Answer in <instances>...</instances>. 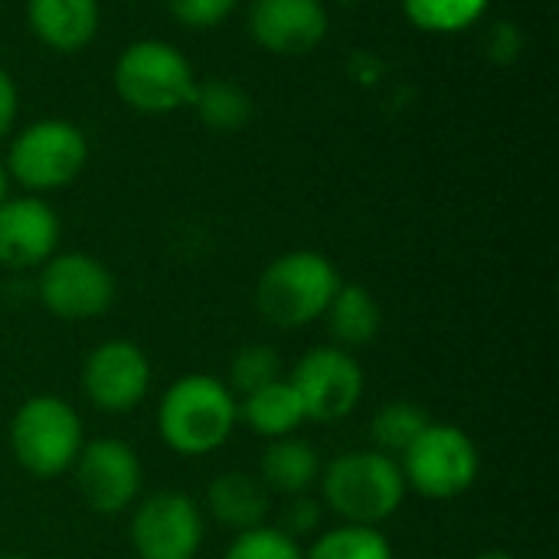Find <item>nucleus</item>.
Masks as SVG:
<instances>
[{"mask_svg": "<svg viewBox=\"0 0 559 559\" xmlns=\"http://www.w3.org/2000/svg\"><path fill=\"white\" fill-rule=\"evenodd\" d=\"M236 426L239 400L223 380L210 373L177 377L157 403V436L170 452L183 459L213 455L229 442Z\"/></svg>", "mask_w": 559, "mask_h": 559, "instance_id": "nucleus-1", "label": "nucleus"}, {"mask_svg": "<svg viewBox=\"0 0 559 559\" xmlns=\"http://www.w3.org/2000/svg\"><path fill=\"white\" fill-rule=\"evenodd\" d=\"M324 508H331L344 524L380 527L406 501V481L400 462L377 449L344 452L321 472Z\"/></svg>", "mask_w": 559, "mask_h": 559, "instance_id": "nucleus-2", "label": "nucleus"}, {"mask_svg": "<svg viewBox=\"0 0 559 559\" xmlns=\"http://www.w3.org/2000/svg\"><path fill=\"white\" fill-rule=\"evenodd\" d=\"M341 285V272L328 255L314 249H295L278 255L262 272L255 285V305L272 328L298 331L324 318Z\"/></svg>", "mask_w": 559, "mask_h": 559, "instance_id": "nucleus-3", "label": "nucleus"}, {"mask_svg": "<svg viewBox=\"0 0 559 559\" xmlns=\"http://www.w3.org/2000/svg\"><path fill=\"white\" fill-rule=\"evenodd\" d=\"M7 439L16 465L33 478L49 481L72 472L85 445V429L72 403L52 393H36L16 406Z\"/></svg>", "mask_w": 559, "mask_h": 559, "instance_id": "nucleus-4", "label": "nucleus"}, {"mask_svg": "<svg viewBox=\"0 0 559 559\" xmlns=\"http://www.w3.org/2000/svg\"><path fill=\"white\" fill-rule=\"evenodd\" d=\"M406 491L429 501H452L475 488L481 455L475 439L452 423H429L426 432L400 455Z\"/></svg>", "mask_w": 559, "mask_h": 559, "instance_id": "nucleus-5", "label": "nucleus"}, {"mask_svg": "<svg viewBox=\"0 0 559 559\" xmlns=\"http://www.w3.org/2000/svg\"><path fill=\"white\" fill-rule=\"evenodd\" d=\"M118 95L144 115H167L187 108L197 92V79L180 49L164 39L131 43L115 66Z\"/></svg>", "mask_w": 559, "mask_h": 559, "instance_id": "nucleus-6", "label": "nucleus"}, {"mask_svg": "<svg viewBox=\"0 0 559 559\" xmlns=\"http://www.w3.org/2000/svg\"><path fill=\"white\" fill-rule=\"evenodd\" d=\"M85 160H88L85 134L72 121L43 118L13 138L7 167L20 187L43 193L72 183L82 174Z\"/></svg>", "mask_w": 559, "mask_h": 559, "instance_id": "nucleus-7", "label": "nucleus"}, {"mask_svg": "<svg viewBox=\"0 0 559 559\" xmlns=\"http://www.w3.org/2000/svg\"><path fill=\"white\" fill-rule=\"evenodd\" d=\"M131 550L138 559H193L203 547V508L183 491H157L131 511Z\"/></svg>", "mask_w": 559, "mask_h": 559, "instance_id": "nucleus-8", "label": "nucleus"}, {"mask_svg": "<svg viewBox=\"0 0 559 559\" xmlns=\"http://www.w3.org/2000/svg\"><path fill=\"white\" fill-rule=\"evenodd\" d=\"M308 423H341L364 400V367L337 344L311 347L288 373Z\"/></svg>", "mask_w": 559, "mask_h": 559, "instance_id": "nucleus-9", "label": "nucleus"}, {"mask_svg": "<svg viewBox=\"0 0 559 559\" xmlns=\"http://www.w3.org/2000/svg\"><path fill=\"white\" fill-rule=\"evenodd\" d=\"M75 491L92 514L111 518L138 504L144 468L138 452L124 439H92L82 445L75 465Z\"/></svg>", "mask_w": 559, "mask_h": 559, "instance_id": "nucleus-10", "label": "nucleus"}, {"mask_svg": "<svg viewBox=\"0 0 559 559\" xmlns=\"http://www.w3.org/2000/svg\"><path fill=\"white\" fill-rule=\"evenodd\" d=\"M36 295L49 314L62 321H88L115 305V278L85 252H56L39 265Z\"/></svg>", "mask_w": 559, "mask_h": 559, "instance_id": "nucleus-11", "label": "nucleus"}, {"mask_svg": "<svg viewBox=\"0 0 559 559\" xmlns=\"http://www.w3.org/2000/svg\"><path fill=\"white\" fill-rule=\"evenodd\" d=\"M151 390V360L141 344L128 337H108L92 347L82 364L85 400L108 416H124L144 403Z\"/></svg>", "mask_w": 559, "mask_h": 559, "instance_id": "nucleus-12", "label": "nucleus"}, {"mask_svg": "<svg viewBox=\"0 0 559 559\" xmlns=\"http://www.w3.org/2000/svg\"><path fill=\"white\" fill-rule=\"evenodd\" d=\"M59 249V216L39 197L0 203V269L29 272L46 265Z\"/></svg>", "mask_w": 559, "mask_h": 559, "instance_id": "nucleus-13", "label": "nucleus"}, {"mask_svg": "<svg viewBox=\"0 0 559 559\" xmlns=\"http://www.w3.org/2000/svg\"><path fill=\"white\" fill-rule=\"evenodd\" d=\"M249 29L262 49L301 56L324 39L328 10L321 0H252Z\"/></svg>", "mask_w": 559, "mask_h": 559, "instance_id": "nucleus-14", "label": "nucleus"}, {"mask_svg": "<svg viewBox=\"0 0 559 559\" xmlns=\"http://www.w3.org/2000/svg\"><path fill=\"white\" fill-rule=\"evenodd\" d=\"M36 39L56 52H79L98 33V0H26Z\"/></svg>", "mask_w": 559, "mask_h": 559, "instance_id": "nucleus-15", "label": "nucleus"}, {"mask_svg": "<svg viewBox=\"0 0 559 559\" xmlns=\"http://www.w3.org/2000/svg\"><path fill=\"white\" fill-rule=\"evenodd\" d=\"M321 472L324 462L318 449L301 436L272 439L259 462V481L269 488V495H282V498L308 495L321 481Z\"/></svg>", "mask_w": 559, "mask_h": 559, "instance_id": "nucleus-16", "label": "nucleus"}, {"mask_svg": "<svg viewBox=\"0 0 559 559\" xmlns=\"http://www.w3.org/2000/svg\"><path fill=\"white\" fill-rule=\"evenodd\" d=\"M272 495L259 481V475L249 472H226L210 481L206 488V511L216 524L229 527L233 534L252 531L265 524Z\"/></svg>", "mask_w": 559, "mask_h": 559, "instance_id": "nucleus-17", "label": "nucleus"}, {"mask_svg": "<svg viewBox=\"0 0 559 559\" xmlns=\"http://www.w3.org/2000/svg\"><path fill=\"white\" fill-rule=\"evenodd\" d=\"M239 423L272 442V439L298 436V429L308 423V416H305V406H301L295 386L288 383V377H282V380L239 400Z\"/></svg>", "mask_w": 559, "mask_h": 559, "instance_id": "nucleus-18", "label": "nucleus"}, {"mask_svg": "<svg viewBox=\"0 0 559 559\" xmlns=\"http://www.w3.org/2000/svg\"><path fill=\"white\" fill-rule=\"evenodd\" d=\"M324 318H328L331 337L344 350L367 347L370 341H377V334L383 328V311H380L377 295L367 285H354V282L337 288Z\"/></svg>", "mask_w": 559, "mask_h": 559, "instance_id": "nucleus-19", "label": "nucleus"}, {"mask_svg": "<svg viewBox=\"0 0 559 559\" xmlns=\"http://www.w3.org/2000/svg\"><path fill=\"white\" fill-rule=\"evenodd\" d=\"M429 413L409 400H390L383 403L373 419H370V439H373V449L383 452V455H393L400 462V455L426 432L429 426Z\"/></svg>", "mask_w": 559, "mask_h": 559, "instance_id": "nucleus-20", "label": "nucleus"}, {"mask_svg": "<svg viewBox=\"0 0 559 559\" xmlns=\"http://www.w3.org/2000/svg\"><path fill=\"white\" fill-rule=\"evenodd\" d=\"M200 121L213 131H239L252 118V98L233 82H203L190 102Z\"/></svg>", "mask_w": 559, "mask_h": 559, "instance_id": "nucleus-21", "label": "nucleus"}, {"mask_svg": "<svg viewBox=\"0 0 559 559\" xmlns=\"http://www.w3.org/2000/svg\"><path fill=\"white\" fill-rule=\"evenodd\" d=\"M305 559H393V547L380 534V527L341 524L318 534L314 544L305 550Z\"/></svg>", "mask_w": 559, "mask_h": 559, "instance_id": "nucleus-22", "label": "nucleus"}, {"mask_svg": "<svg viewBox=\"0 0 559 559\" xmlns=\"http://www.w3.org/2000/svg\"><path fill=\"white\" fill-rule=\"evenodd\" d=\"M403 10L426 33H459L478 23L488 0H403Z\"/></svg>", "mask_w": 559, "mask_h": 559, "instance_id": "nucleus-23", "label": "nucleus"}, {"mask_svg": "<svg viewBox=\"0 0 559 559\" xmlns=\"http://www.w3.org/2000/svg\"><path fill=\"white\" fill-rule=\"evenodd\" d=\"M282 357L269 347V344H246L242 350H236L233 364H229V390L236 393V400L282 380Z\"/></svg>", "mask_w": 559, "mask_h": 559, "instance_id": "nucleus-24", "label": "nucleus"}, {"mask_svg": "<svg viewBox=\"0 0 559 559\" xmlns=\"http://www.w3.org/2000/svg\"><path fill=\"white\" fill-rule=\"evenodd\" d=\"M223 559H305V550L298 540L282 534L278 527H252L233 537Z\"/></svg>", "mask_w": 559, "mask_h": 559, "instance_id": "nucleus-25", "label": "nucleus"}, {"mask_svg": "<svg viewBox=\"0 0 559 559\" xmlns=\"http://www.w3.org/2000/svg\"><path fill=\"white\" fill-rule=\"evenodd\" d=\"M321 518H324L321 501H314L311 495H298V498H288L278 531L301 544L305 537H314L321 531Z\"/></svg>", "mask_w": 559, "mask_h": 559, "instance_id": "nucleus-26", "label": "nucleus"}, {"mask_svg": "<svg viewBox=\"0 0 559 559\" xmlns=\"http://www.w3.org/2000/svg\"><path fill=\"white\" fill-rule=\"evenodd\" d=\"M167 3L177 23L190 29H213L236 10L239 0H167Z\"/></svg>", "mask_w": 559, "mask_h": 559, "instance_id": "nucleus-27", "label": "nucleus"}, {"mask_svg": "<svg viewBox=\"0 0 559 559\" xmlns=\"http://www.w3.org/2000/svg\"><path fill=\"white\" fill-rule=\"evenodd\" d=\"M13 118H16V85H13V79L0 69V138L10 131Z\"/></svg>", "mask_w": 559, "mask_h": 559, "instance_id": "nucleus-28", "label": "nucleus"}, {"mask_svg": "<svg viewBox=\"0 0 559 559\" xmlns=\"http://www.w3.org/2000/svg\"><path fill=\"white\" fill-rule=\"evenodd\" d=\"M472 559H518L514 554H508V550H485V554H478V557Z\"/></svg>", "mask_w": 559, "mask_h": 559, "instance_id": "nucleus-29", "label": "nucleus"}, {"mask_svg": "<svg viewBox=\"0 0 559 559\" xmlns=\"http://www.w3.org/2000/svg\"><path fill=\"white\" fill-rule=\"evenodd\" d=\"M7 200V170L0 167V203Z\"/></svg>", "mask_w": 559, "mask_h": 559, "instance_id": "nucleus-30", "label": "nucleus"}, {"mask_svg": "<svg viewBox=\"0 0 559 559\" xmlns=\"http://www.w3.org/2000/svg\"><path fill=\"white\" fill-rule=\"evenodd\" d=\"M0 559H26V557H20V554H7V557H0Z\"/></svg>", "mask_w": 559, "mask_h": 559, "instance_id": "nucleus-31", "label": "nucleus"}]
</instances>
